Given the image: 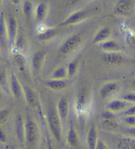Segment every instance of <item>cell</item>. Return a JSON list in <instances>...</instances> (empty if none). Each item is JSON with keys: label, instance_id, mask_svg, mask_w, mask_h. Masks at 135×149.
<instances>
[{"label": "cell", "instance_id": "obj_1", "mask_svg": "<svg viewBox=\"0 0 135 149\" xmlns=\"http://www.w3.org/2000/svg\"><path fill=\"white\" fill-rule=\"evenodd\" d=\"M48 123L49 129L54 139L58 142H61L62 139V124L63 123L58 113L57 108L51 105L48 110Z\"/></svg>", "mask_w": 135, "mask_h": 149}, {"label": "cell", "instance_id": "obj_2", "mask_svg": "<svg viewBox=\"0 0 135 149\" xmlns=\"http://www.w3.org/2000/svg\"><path fill=\"white\" fill-rule=\"evenodd\" d=\"M82 38L79 34H75L69 38L59 49V53L63 55L71 53L79 47L82 43Z\"/></svg>", "mask_w": 135, "mask_h": 149}, {"label": "cell", "instance_id": "obj_3", "mask_svg": "<svg viewBox=\"0 0 135 149\" xmlns=\"http://www.w3.org/2000/svg\"><path fill=\"white\" fill-rule=\"evenodd\" d=\"M134 0H117L114 6V12L121 16H128L134 8Z\"/></svg>", "mask_w": 135, "mask_h": 149}, {"label": "cell", "instance_id": "obj_4", "mask_svg": "<svg viewBox=\"0 0 135 149\" xmlns=\"http://www.w3.org/2000/svg\"><path fill=\"white\" fill-rule=\"evenodd\" d=\"M88 16V13L85 10H78L72 13L69 16L66 18L63 22H62L60 26H68L75 25L81 22L84 20Z\"/></svg>", "mask_w": 135, "mask_h": 149}, {"label": "cell", "instance_id": "obj_5", "mask_svg": "<svg viewBox=\"0 0 135 149\" xmlns=\"http://www.w3.org/2000/svg\"><path fill=\"white\" fill-rule=\"evenodd\" d=\"M89 101L88 92L86 90H80L78 93L75 102V111L78 116H82L85 113L86 107Z\"/></svg>", "mask_w": 135, "mask_h": 149}, {"label": "cell", "instance_id": "obj_6", "mask_svg": "<svg viewBox=\"0 0 135 149\" xmlns=\"http://www.w3.org/2000/svg\"><path fill=\"white\" fill-rule=\"evenodd\" d=\"M25 141L29 144L33 143L37 137V127L33 120L28 116L25 122Z\"/></svg>", "mask_w": 135, "mask_h": 149}, {"label": "cell", "instance_id": "obj_7", "mask_svg": "<svg viewBox=\"0 0 135 149\" xmlns=\"http://www.w3.org/2000/svg\"><path fill=\"white\" fill-rule=\"evenodd\" d=\"M8 42L11 46H14L17 38L18 23L17 19L14 17H9L7 24Z\"/></svg>", "mask_w": 135, "mask_h": 149}, {"label": "cell", "instance_id": "obj_8", "mask_svg": "<svg viewBox=\"0 0 135 149\" xmlns=\"http://www.w3.org/2000/svg\"><path fill=\"white\" fill-rule=\"evenodd\" d=\"M103 62L108 65H120L124 63V57L119 52H104L102 55Z\"/></svg>", "mask_w": 135, "mask_h": 149}, {"label": "cell", "instance_id": "obj_9", "mask_svg": "<svg viewBox=\"0 0 135 149\" xmlns=\"http://www.w3.org/2000/svg\"><path fill=\"white\" fill-rule=\"evenodd\" d=\"M132 105V103L127 102L123 99H114L108 102L106 105V109L111 110L113 112H118L124 111L129 107Z\"/></svg>", "mask_w": 135, "mask_h": 149}, {"label": "cell", "instance_id": "obj_10", "mask_svg": "<svg viewBox=\"0 0 135 149\" xmlns=\"http://www.w3.org/2000/svg\"><path fill=\"white\" fill-rule=\"evenodd\" d=\"M10 86H11V91L13 97L16 99H20L23 94L22 87L20 85L17 76L14 73L11 74Z\"/></svg>", "mask_w": 135, "mask_h": 149}, {"label": "cell", "instance_id": "obj_11", "mask_svg": "<svg viewBox=\"0 0 135 149\" xmlns=\"http://www.w3.org/2000/svg\"><path fill=\"white\" fill-rule=\"evenodd\" d=\"M56 108L62 123L65 124L69 115V102L67 100L65 97H61Z\"/></svg>", "mask_w": 135, "mask_h": 149}, {"label": "cell", "instance_id": "obj_12", "mask_svg": "<svg viewBox=\"0 0 135 149\" xmlns=\"http://www.w3.org/2000/svg\"><path fill=\"white\" fill-rule=\"evenodd\" d=\"M15 133L19 142L23 144L25 141V122L22 115H18L15 122Z\"/></svg>", "mask_w": 135, "mask_h": 149}, {"label": "cell", "instance_id": "obj_13", "mask_svg": "<svg viewBox=\"0 0 135 149\" xmlns=\"http://www.w3.org/2000/svg\"><path fill=\"white\" fill-rule=\"evenodd\" d=\"M111 36V32L110 28L108 27L101 28L93 37L92 43L93 44H99V43L110 39Z\"/></svg>", "mask_w": 135, "mask_h": 149}, {"label": "cell", "instance_id": "obj_14", "mask_svg": "<svg viewBox=\"0 0 135 149\" xmlns=\"http://www.w3.org/2000/svg\"><path fill=\"white\" fill-rule=\"evenodd\" d=\"M119 89V84L115 81L107 82L101 87L100 90V97L102 99H105L111 95L114 92L118 91Z\"/></svg>", "mask_w": 135, "mask_h": 149}, {"label": "cell", "instance_id": "obj_15", "mask_svg": "<svg viewBox=\"0 0 135 149\" xmlns=\"http://www.w3.org/2000/svg\"><path fill=\"white\" fill-rule=\"evenodd\" d=\"M98 139L96 125L95 124H92L90 125L86 137L88 147L90 149H95L96 147V143Z\"/></svg>", "mask_w": 135, "mask_h": 149}, {"label": "cell", "instance_id": "obj_16", "mask_svg": "<svg viewBox=\"0 0 135 149\" xmlns=\"http://www.w3.org/2000/svg\"><path fill=\"white\" fill-rule=\"evenodd\" d=\"M104 52H119L121 51V45L114 40H108L98 44Z\"/></svg>", "mask_w": 135, "mask_h": 149}, {"label": "cell", "instance_id": "obj_17", "mask_svg": "<svg viewBox=\"0 0 135 149\" xmlns=\"http://www.w3.org/2000/svg\"><path fill=\"white\" fill-rule=\"evenodd\" d=\"M48 6L47 3L41 1L37 4L35 8V18L39 22H43L48 15Z\"/></svg>", "mask_w": 135, "mask_h": 149}, {"label": "cell", "instance_id": "obj_18", "mask_svg": "<svg viewBox=\"0 0 135 149\" xmlns=\"http://www.w3.org/2000/svg\"><path fill=\"white\" fill-rule=\"evenodd\" d=\"M46 52L43 50L37 51L34 53L32 58V66L36 71L40 70L42 66Z\"/></svg>", "mask_w": 135, "mask_h": 149}, {"label": "cell", "instance_id": "obj_19", "mask_svg": "<svg viewBox=\"0 0 135 149\" xmlns=\"http://www.w3.org/2000/svg\"><path fill=\"white\" fill-rule=\"evenodd\" d=\"M8 42L7 24L4 13L0 14V44L5 45Z\"/></svg>", "mask_w": 135, "mask_h": 149}, {"label": "cell", "instance_id": "obj_20", "mask_svg": "<svg viewBox=\"0 0 135 149\" xmlns=\"http://www.w3.org/2000/svg\"><path fill=\"white\" fill-rule=\"evenodd\" d=\"M45 86L49 89L55 91H59L64 89L67 86V83L64 79H51L44 82Z\"/></svg>", "mask_w": 135, "mask_h": 149}, {"label": "cell", "instance_id": "obj_21", "mask_svg": "<svg viewBox=\"0 0 135 149\" xmlns=\"http://www.w3.org/2000/svg\"><path fill=\"white\" fill-rule=\"evenodd\" d=\"M67 141L69 145L72 146V147H77L79 146V139H78V135L75 130L73 125H70L69 129L68 132H67Z\"/></svg>", "mask_w": 135, "mask_h": 149}, {"label": "cell", "instance_id": "obj_22", "mask_svg": "<svg viewBox=\"0 0 135 149\" xmlns=\"http://www.w3.org/2000/svg\"><path fill=\"white\" fill-rule=\"evenodd\" d=\"M119 149H135V138L124 137L121 139L117 145Z\"/></svg>", "mask_w": 135, "mask_h": 149}, {"label": "cell", "instance_id": "obj_23", "mask_svg": "<svg viewBox=\"0 0 135 149\" xmlns=\"http://www.w3.org/2000/svg\"><path fill=\"white\" fill-rule=\"evenodd\" d=\"M22 89L23 94H24L27 102L28 104L30 105V106H34L36 101L35 93L30 87L27 86H25L24 87H22Z\"/></svg>", "mask_w": 135, "mask_h": 149}, {"label": "cell", "instance_id": "obj_24", "mask_svg": "<svg viewBox=\"0 0 135 149\" xmlns=\"http://www.w3.org/2000/svg\"><path fill=\"white\" fill-rule=\"evenodd\" d=\"M13 61L19 70L21 72H24L26 70V64H27V59L25 56L20 53H17L14 56Z\"/></svg>", "mask_w": 135, "mask_h": 149}, {"label": "cell", "instance_id": "obj_25", "mask_svg": "<svg viewBox=\"0 0 135 149\" xmlns=\"http://www.w3.org/2000/svg\"><path fill=\"white\" fill-rule=\"evenodd\" d=\"M67 78V68L61 66L56 70L53 71L51 74V79H65Z\"/></svg>", "mask_w": 135, "mask_h": 149}, {"label": "cell", "instance_id": "obj_26", "mask_svg": "<svg viewBox=\"0 0 135 149\" xmlns=\"http://www.w3.org/2000/svg\"><path fill=\"white\" fill-rule=\"evenodd\" d=\"M56 30L52 28H47L45 31L40 33L38 35V38L41 40H48L56 35Z\"/></svg>", "mask_w": 135, "mask_h": 149}, {"label": "cell", "instance_id": "obj_27", "mask_svg": "<svg viewBox=\"0 0 135 149\" xmlns=\"http://www.w3.org/2000/svg\"><path fill=\"white\" fill-rule=\"evenodd\" d=\"M78 68V64L76 62L69 63L67 66V78H71L76 74Z\"/></svg>", "mask_w": 135, "mask_h": 149}, {"label": "cell", "instance_id": "obj_28", "mask_svg": "<svg viewBox=\"0 0 135 149\" xmlns=\"http://www.w3.org/2000/svg\"><path fill=\"white\" fill-rule=\"evenodd\" d=\"M33 10V5L30 1H26L22 6V11L26 17L30 18L32 15Z\"/></svg>", "mask_w": 135, "mask_h": 149}, {"label": "cell", "instance_id": "obj_29", "mask_svg": "<svg viewBox=\"0 0 135 149\" xmlns=\"http://www.w3.org/2000/svg\"><path fill=\"white\" fill-rule=\"evenodd\" d=\"M123 122L129 127L135 126V115H129L123 116Z\"/></svg>", "mask_w": 135, "mask_h": 149}, {"label": "cell", "instance_id": "obj_30", "mask_svg": "<svg viewBox=\"0 0 135 149\" xmlns=\"http://www.w3.org/2000/svg\"><path fill=\"white\" fill-rule=\"evenodd\" d=\"M9 116V111L7 110H3L0 111V125L6 124Z\"/></svg>", "mask_w": 135, "mask_h": 149}, {"label": "cell", "instance_id": "obj_31", "mask_svg": "<svg viewBox=\"0 0 135 149\" xmlns=\"http://www.w3.org/2000/svg\"><path fill=\"white\" fill-rule=\"evenodd\" d=\"M121 99L124 100L127 102L132 104H135V93L131 92V93H127L123 95L121 97Z\"/></svg>", "mask_w": 135, "mask_h": 149}, {"label": "cell", "instance_id": "obj_32", "mask_svg": "<svg viewBox=\"0 0 135 149\" xmlns=\"http://www.w3.org/2000/svg\"><path fill=\"white\" fill-rule=\"evenodd\" d=\"M114 113L115 112L107 109L102 113L101 116H102L103 120H115L116 116L114 114Z\"/></svg>", "mask_w": 135, "mask_h": 149}, {"label": "cell", "instance_id": "obj_33", "mask_svg": "<svg viewBox=\"0 0 135 149\" xmlns=\"http://www.w3.org/2000/svg\"><path fill=\"white\" fill-rule=\"evenodd\" d=\"M126 42L130 47H135V36L131 33H129L127 35Z\"/></svg>", "mask_w": 135, "mask_h": 149}, {"label": "cell", "instance_id": "obj_34", "mask_svg": "<svg viewBox=\"0 0 135 149\" xmlns=\"http://www.w3.org/2000/svg\"><path fill=\"white\" fill-rule=\"evenodd\" d=\"M122 115L123 116H129V115H135V104L133 105H131L126 110H124V111L122 112Z\"/></svg>", "mask_w": 135, "mask_h": 149}, {"label": "cell", "instance_id": "obj_35", "mask_svg": "<svg viewBox=\"0 0 135 149\" xmlns=\"http://www.w3.org/2000/svg\"><path fill=\"white\" fill-rule=\"evenodd\" d=\"M25 43V40L23 39L22 37H20L19 38H17V40L15 43V47H16L17 49L21 50L24 47Z\"/></svg>", "mask_w": 135, "mask_h": 149}, {"label": "cell", "instance_id": "obj_36", "mask_svg": "<svg viewBox=\"0 0 135 149\" xmlns=\"http://www.w3.org/2000/svg\"><path fill=\"white\" fill-rule=\"evenodd\" d=\"M7 84L6 74L3 70H0V86H5Z\"/></svg>", "mask_w": 135, "mask_h": 149}, {"label": "cell", "instance_id": "obj_37", "mask_svg": "<svg viewBox=\"0 0 135 149\" xmlns=\"http://www.w3.org/2000/svg\"><path fill=\"white\" fill-rule=\"evenodd\" d=\"M96 149H107V148H108V147L103 141H102L101 139H98L97 143H96Z\"/></svg>", "mask_w": 135, "mask_h": 149}, {"label": "cell", "instance_id": "obj_38", "mask_svg": "<svg viewBox=\"0 0 135 149\" xmlns=\"http://www.w3.org/2000/svg\"><path fill=\"white\" fill-rule=\"evenodd\" d=\"M7 137L6 133H5L1 129H0V143H6L7 142Z\"/></svg>", "mask_w": 135, "mask_h": 149}, {"label": "cell", "instance_id": "obj_39", "mask_svg": "<svg viewBox=\"0 0 135 149\" xmlns=\"http://www.w3.org/2000/svg\"><path fill=\"white\" fill-rule=\"evenodd\" d=\"M127 132H128L130 135L134 136L135 137V126L134 127H129L128 129L127 130Z\"/></svg>", "mask_w": 135, "mask_h": 149}, {"label": "cell", "instance_id": "obj_40", "mask_svg": "<svg viewBox=\"0 0 135 149\" xmlns=\"http://www.w3.org/2000/svg\"><path fill=\"white\" fill-rule=\"evenodd\" d=\"M11 2L13 5H18L20 3V0H11Z\"/></svg>", "mask_w": 135, "mask_h": 149}, {"label": "cell", "instance_id": "obj_41", "mask_svg": "<svg viewBox=\"0 0 135 149\" xmlns=\"http://www.w3.org/2000/svg\"><path fill=\"white\" fill-rule=\"evenodd\" d=\"M82 1H83V0H71V4L72 5L76 4L77 3H79V2H80Z\"/></svg>", "mask_w": 135, "mask_h": 149}, {"label": "cell", "instance_id": "obj_42", "mask_svg": "<svg viewBox=\"0 0 135 149\" xmlns=\"http://www.w3.org/2000/svg\"><path fill=\"white\" fill-rule=\"evenodd\" d=\"M1 4H2V0H0V6H1Z\"/></svg>", "mask_w": 135, "mask_h": 149}, {"label": "cell", "instance_id": "obj_43", "mask_svg": "<svg viewBox=\"0 0 135 149\" xmlns=\"http://www.w3.org/2000/svg\"><path fill=\"white\" fill-rule=\"evenodd\" d=\"M1 98V93H0V99Z\"/></svg>", "mask_w": 135, "mask_h": 149}, {"label": "cell", "instance_id": "obj_44", "mask_svg": "<svg viewBox=\"0 0 135 149\" xmlns=\"http://www.w3.org/2000/svg\"><path fill=\"white\" fill-rule=\"evenodd\" d=\"M0 56H1V54H0Z\"/></svg>", "mask_w": 135, "mask_h": 149}]
</instances>
